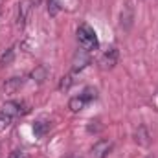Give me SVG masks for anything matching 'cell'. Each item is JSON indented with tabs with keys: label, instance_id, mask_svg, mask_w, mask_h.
Masks as SVG:
<instances>
[{
	"label": "cell",
	"instance_id": "1",
	"mask_svg": "<svg viewBox=\"0 0 158 158\" xmlns=\"http://www.w3.org/2000/svg\"><path fill=\"white\" fill-rule=\"evenodd\" d=\"M77 42H79V46L83 50H86V52H92V50H96L99 46L96 31L88 24H81L77 28Z\"/></svg>",
	"mask_w": 158,
	"mask_h": 158
},
{
	"label": "cell",
	"instance_id": "2",
	"mask_svg": "<svg viewBox=\"0 0 158 158\" xmlns=\"http://www.w3.org/2000/svg\"><path fill=\"white\" fill-rule=\"evenodd\" d=\"M110 151H112V143L109 140H99L92 147V158H107Z\"/></svg>",
	"mask_w": 158,
	"mask_h": 158
},
{
	"label": "cell",
	"instance_id": "3",
	"mask_svg": "<svg viewBox=\"0 0 158 158\" xmlns=\"http://www.w3.org/2000/svg\"><path fill=\"white\" fill-rule=\"evenodd\" d=\"M116 63H118V50H116V48H110V50L105 52V53L101 55V59H99V64H101L103 70H110V68H114Z\"/></svg>",
	"mask_w": 158,
	"mask_h": 158
},
{
	"label": "cell",
	"instance_id": "4",
	"mask_svg": "<svg viewBox=\"0 0 158 158\" xmlns=\"http://www.w3.org/2000/svg\"><path fill=\"white\" fill-rule=\"evenodd\" d=\"M90 63V57H88V52L86 50H79L77 53L74 55V63H72V74H76V72H81L86 64Z\"/></svg>",
	"mask_w": 158,
	"mask_h": 158
},
{
	"label": "cell",
	"instance_id": "5",
	"mask_svg": "<svg viewBox=\"0 0 158 158\" xmlns=\"http://www.w3.org/2000/svg\"><path fill=\"white\" fill-rule=\"evenodd\" d=\"M22 103H19V101H6L4 105H2V114H6V116H9V118H17L19 114H22L24 110H22Z\"/></svg>",
	"mask_w": 158,
	"mask_h": 158
},
{
	"label": "cell",
	"instance_id": "6",
	"mask_svg": "<svg viewBox=\"0 0 158 158\" xmlns=\"http://www.w3.org/2000/svg\"><path fill=\"white\" fill-rule=\"evenodd\" d=\"M50 127H52V123H50V119H46V118H40V119H37V121L33 123V134H35L37 138H44V136L48 134V131H50Z\"/></svg>",
	"mask_w": 158,
	"mask_h": 158
},
{
	"label": "cell",
	"instance_id": "7",
	"mask_svg": "<svg viewBox=\"0 0 158 158\" xmlns=\"http://www.w3.org/2000/svg\"><path fill=\"white\" fill-rule=\"evenodd\" d=\"M28 13H30V2H20L19 4V11H17V26L22 28L28 20Z\"/></svg>",
	"mask_w": 158,
	"mask_h": 158
},
{
	"label": "cell",
	"instance_id": "8",
	"mask_svg": "<svg viewBox=\"0 0 158 158\" xmlns=\"http://www.w3.org/2000/svg\"><path fill=\"white\" fill-rule=\"evenodd\" d=\"M22 85H24V79L22 77H11V79H7L6 83H4V92L6 94H15L17 90H20L22 88Z\"/></svg>",
	"mask_w": 158,
	"mask_h": 158
},
{
	"label": "cell",
	"instance_id": "9",
	"mask_svg": "<svg viewBox=\"0 0 158 158\" xmlns=\"http://www.w3.org/2000/svg\"><path fill=\"white\" fill-rule=\"evenodd\" d=\"M86 105H88V103L85 101V98H83L81 94H79V96H76V98H72V99L68 101V109H70L72 112H81Z\"/></svg>",
	"mask_w": 158,
	"mask_h": 158
},
{
	"label": "cell",
	"instance_id": "10",
	"mask_svg": "<svg viewBox=\"0 0 158 158\" xmlns=\"http://www.w3.org/2000/svg\"><path fill=\"white\" fill-rule=\"evenodd\" d=\"M46 77H48V70H46L44 64H39V66L31 72V79H33L35 83H44Z\"/></svg>",
	"mask_w": 158,
	"mask_h": 158
},
{
	"label": "cell",
	"instance_id": "11",
	"mask_svg": "<svg viewBox=\"0 0 158 158\" xmlns=\"http://www.w3.org/2000/svg\"><path fill=\"white\" fill-rule=\"evenodd\" d=\"M15 61V48H7L0 57V66H9Z\"/></svg>",
	"mask_w": 158,
	"mask_h": 158
},
{
	"label": "cell",
	"instance_id": "12",
	"mask_svg": "<svg viewBox=\"0 0 158 158\" xmlns=\"http://www.w3.org/2000/svg\"><path fill=\"white\" fill-rule=\"evenodd\" d=\"M72 85H74V74H68V76L61 77V81H59V90L61 92H66V90H70Z\"/></svg>",
	"mask_w": 158,
	"mask_h": 158
},
{
	"label": "cell",
	"instance_id": "13",
	"mask_svg": "<svg viewBox=\"0 0 158 158\" xmlns=\"http://www.w3.org/2000/svg\"><path fill=\"white\" fill-rule=\"evenodd\" d=\"M83 98H85V101L86 103H90V101H94L96 98H98V90L96 88H92V86H86L85 90H83V94H81Z\"/></svg>",
	"mask_w": 158,
	"mask_h": 158
},
{
	"label": "cell",
	"instance_id": "14",
	"mask_svg": "<svg viewBox=\"0 0 158 158\" xmlns=\"http://www.w3.org/2000/svg\"><path fill=\"white\" fill-rule=\"evenodd\" d=\"M136 142L142 143V145H147V143H149V134H147V131H145L143 127H140V129L136 131Z\"/></svg>",
	"mask_w": 158,
	"mask_h": 158
},
{
	"label": "cell",
	"instance_id": "15",
	"mask_svg": "<svg viewBox=\"0 0 158 158\" xmlns=\"http://www.w3.org/2000/svg\"><path fill=\"white\" fill-rule=\"evenodd\" d=\"M59 9H61V6H59V2L57 0H48V13L53 17V15H57L59 13Z\"/></svg>",
	"mask_w": 158,
	"mask_h": 158
},
{
	"label": "cell",
	"instance_id": "16",
	"mask_svg": "<svg viewBox=\"0 0 158 158\" xmlns=\"http://www.w3.org/2000/svg\"><path fill=\"white\" fill-rule=\"evenodd\" d=\"M11 121H13V118H9V116H6V114L0 112V131H6L11 125Z\"/></svg>",
	"mask_w": 158,
	"mask_h": 158
},
{
	"label": "cell",
	"instance_id": "17",
	"mask_svg": "<svg viewBox=\"0 0 158 158\" xmlns=\"http://www.w3.org/2000/svg\"><path fill=\"white\" fill-rule=\"evenodd\" d=\"M7 158H26V155H24V151H19V149H17V151H13Z\"/></svg>",
	"mask_w": 158,
	"mask_h": 158
},
{
	"label": "cell",
	"instance_id": "18",
	"mask_svg": "<svg viewBox=\"0 0 158 158\" xmlns=\"http://www.w3.org/2000/svg\"><path fill=\"white\" fill-rule=\"evenodd\" d=\"M68 158H79V156H74V155H72V156H68Z\"/></svg>",
	"mask_w": 158,
	"mask_h": 158
}]
</instances>
